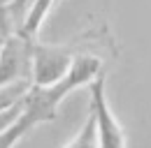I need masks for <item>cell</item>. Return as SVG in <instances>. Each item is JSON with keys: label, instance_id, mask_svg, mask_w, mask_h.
<instances>
[{"label": "cell", "instance_id": "6da1fadb", "mask_svg": "<svg viewBox=\"0 0 151 148\" xmlns=\"http://www.w3.org/2000/svg\"><path fill=\"white\" fill-rule=\"evenodd\" d=\"M77 53L70 46L33 42V86H54L70 72Z\"/></svg>", "mask_w": 151, "mask_h": 148}, {"label": "cell", "instance_id": "7a4b0ae2", "mask_svg": "<svg viewBox=\"0 0 151 148\" xmlns=\"http://www.w3.org/2000/svg\"><path fill=\"white\" fill-rule=\"evenodd\" d=\"M88 90H91V113L95 116V125H98V148H128L126 132L109 109L102 72L88 83Z\"/></svg>", "mask_w": 151, "mask_h": 148}, {"label": "cell", "instance_id": "3957f363", "mask_svg": "<svg viewBox=\"0 0 151 148\" xmlns=\"http://www.w3.org/2000/svg\"><path fill=\"white\" fill-rule=\"evenodd\" d=\"M19 81H33V42L12 35L0 46V88Z\"/></svg>", "mask_w": 151, "mask_h": 148}, {"label": "cell", "instance_id": "277c9868", "mask_svg": "<svg viewBox=\"0 0 151 148\" xmlns=\"http://www.w3.org/2000/svg\"><path fill=\"white\" fill-rule=\"evenodd\" d=\"M23 102H26V109L19 116V120L12 123L5 132H0V148H14L30 130L37 127L40 123H47V120H54L56 118V107L49 104L35 90L26 92L23 95Z\"/></svg>", "mask_w": 151, "mask_h": 148}, {"label": "cell", "instance_id": "5b68a950", "mask_svg": "<svg viewBox=\"0 0 151 148\" xmlns=\"http://www.w3.org/2000/svg\"><path fill=\"white\" fill-rule=\"evenodd\" d=\"M54 2H56V0H33V5H30L28 14L23 18L21 28L17 30V35L23 37V39H28V42H35L37 35H40V28H42V23H44V18H47V14H49L51 7H54Z\"/></svg>", "mask_w": 151, "mask_h": 148}, {"label": "cell", "instance_id": "8992f818", "mask_svg": "<svg viewBox=\"0 0 151 148\" xmlns=\"http://www.w3.org/2000/svg\"><path fill=\"white\" fill-rule=\"evenodd\" d=\"M65 148H98V125H95V116L93 113L88 116L86 125L77 132V137Z\"/></svg>", "mask_w": 151, "mask_h": 148}, {"label": "cell", "instance_id": "52a82bcc", "mask_svg": "<svg viewBox=\"0 0 151 148\" xmlns=\"http://www.w3.org/2000/svg\"><path fill=\"white\" fill-rule=\"evenodd\" d=\"M30 86H33V81H19V83H9V86L0 88V111L17 104L21 97L30 90Z\"/></svg>", "mask_w": 151, "mask_h": 148}, {"label": "cell", "instance_id": "ba28073f", "mask_svg": "<svg viewBox=\"0 0 151 148\" xmlns=\"http://www.w3.org/2000/svg\"><path fill=\"white\" fill-rule=\"evenodd\" d=\"M23 109H26V102H23V97H21L17 104H12V107H7V109L0 111V132H5L12 123H17L19 116L23 113Z\"/></svg>", "mask_w": 151, "mask_h": 148}, {"label": "cell", "instance_id": "9c48e42d", "mask_svg": "<svg viewBox=\"0 0 151 148\" xmlns=\"http://www.w3.org/2000/svg\"><path fill=\"white\" fill-rule=\"evenodd\" d=\"M7 2H9V0H0V5H7Z\"/></svg>", "mask_w": 151, "mask_h": 148}]
</instances>
